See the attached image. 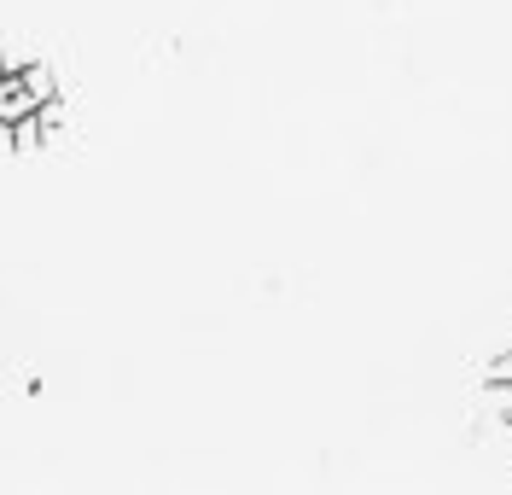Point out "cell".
Wrapping results in <instances>:
<instances>
[{
    "mask_svg": "<svg viewBox=\"0 0 512 495\" xmlns=\"http://www.w3.org/2000/svg\"><path fill=\"white\" fill-rule=\"evenodd\" d=\"M0 146H6V152H12V129H6V123H0Z\"/></svg>",
    "mask_w": 512,
    "mask_h": 495,
    "instance_id": "cell-4",
    "label": "cell"
},
{
    "mask_svg": "<svg viewBox=\"0 0 512 495\" xmlns=\"http://www.w3.org/2000/svg\"><path fill=\"white\" fill-rule=\"evenodd\" d=\"M41 140H47V129H41V117H18V123H12V152H35V146H41Z\"/></svg>",
    "mask_w": 512,
    "mask_h": 495,
    "instance_id": "cell-3",
    "label": "cell"
},
{
    "mask_svg": "<svg viewBox=\"0 0 512 495\" xmlns=\"http://www.w3.org/2000/svg\"><path fill=\"white\" fill-rule=\"evenodd\" d=\"M18 76L30 82V94H35V99H53V94H59V76H53V65H47V59H30V65L18 70Z\"/></svg>",
    "mask_w": 512,
    "mask_h": 495,
    "instance_id": "cell-2",
    "label": "cell"
},
{
    "mask_svg": "<svg viewBox=\"0 0 512 495\" xmlns=\"http://www.w3.org/2000/svg\"><path fill=\"white\" fill-rule=\"evenodd\" d=\"M507 431H512V414H507Z\"/></svg>",
    "mask_w": 512,
    "mask_h": 495,
    "instance_id": "cell-5",
    "label": "cell"
},
{
    "mask_svg": "<svg viewBox=\"0 0 512 495\" xmlns=\"http://www.w3.org/2000/svg\"><path fill=\"white\" fill-rule=\"evenodd\" d=\"M35 105H41V99L30 94V82H24V76H0V123H6V129H12L18 117H30Z\"/></svg>",
    "mask_w": 512,
    "mask_h": 495,
    "instance_id": "cell-1",
    "label": "cell"
}]
</instances>
